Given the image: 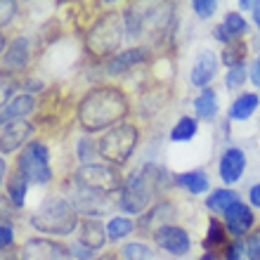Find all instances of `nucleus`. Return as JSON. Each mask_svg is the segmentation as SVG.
<instances>
[{
	"instance_id": "obj_40",
	"label": "nucleus",
	"mask_w": 260,
	"mask_h": 260,
	"mask_svg": "<svg viewBox=\"0 0 260 260\" xmlns=\"http://www.w3.org/2000/svg\"><path fill=\"white\" fill-rule=\"evenodd\" d=\"M248 199H251V204L255 208H260V185H253L251 187V192H248Z\"/></svg>"
},
{
	"instance_id": "obj_45",
	"label": "nucleus",
	"mask_w": 260,
	"mask_h": 260,
	"mask_svg": "<svg viewBox=\"0 0 260 260\" xmlns=\"http://www.w3.org/2000/svg\"><path fill=\"white\" fill-rule=\"evenodd\" d=\"M3 175H5V164H3V158H0V182H3Z\"/></svg>"
},
{
	"instance_id": "obj_5",
	"label": "nucleus",
	"mask_w": 260,
	"mask_h": 260,
	"mask_svg": "<svg viewBox=\"0 0 260 260\" xmlns=\"http://www.w3.org/2000/svg\"><path fill=\"white\" fill-rule=\"evenodd\" d=\"M123 21L116 12L104 14L102 19L97 21L95 26L90 28L88 34V48L95 52V55H109L121 45V38H123Z\"/></svg>"
},
{
	"instance_id": "obj_27",
	"label": "nucleus",
	"mask_w": 260,
	"mask_h": 260,
	"mask_svg": "<svg viewBox=\"0 0 260 260\" xmlns=\"http://www.w3.org/2000/svg\"><path fill=\"white\" fill-rule=\"evenodd\" d=\"M135 230V222L128 218H111L109 225H107V234H109L111 241H118L123 239V237H128L130 232Z\"/></svg>"
},
{
	"instance_id": "obj_43",
	"label": "nucleus",
	"mask_w": 260,
	"mask_h": 260,
	"mask_svg": "<svg viewBox=\"0 0 260 260\" xmlns=\"http://www.w3.org/2000/svg\"><path fill=\"white\" fill-rule=\"evenodd\" d=\"M258 3H248V0H241L239 3V7H244V10H251V7H255Z\"/></svg>"
},
{
	"instance_id": "obj_2",
	"label": "nucleus",
	"mask_w": 260,
	"mask_h": 260,
	"mask_svg": "<svg viewBox=\"0 0 260 260\" xmlns=\"http://www.w3.org/2000/svg\"><path fill=\"white\" fill-rule=\"evenodd\" d=\"M161 175L164 171L154 164H147L144 168H140L137 173H133L125 180V189H123V199L121 206L128 213H142L147 206L151 204L154 194L161 189Z\"/></svg>"
},
{
	"instance_id": "obj_16",
	"label": "nucleus",
	"mask_w": 260,
	"mask_h": 260,
	"mask_svg": "<svg viewBox=\"0 0 260 260\" xmlns=\"http://www.w3.org/2000/svg\"><path fill=\"white\" fill-rule=\"evenodd\" d=\"M246 28H248L246 19L239 17V12H230L225 17V21H222L220 26H215V38L222 41L225 45H232V43H237L239 36L246 34Z\"/></svg>"
},
{
	"instance_id": "obj_47",
	"label": "nucleus",
	"mask_w": 260,
	"mask_h": 260,
	"mask_svg": "<svg viewBox=\"0 0 260 260\" xmlns=\"http://www.w3.org/2000/svg\"><path fill=\"white\" fill-rule=\"evenodd\" d=\"M0 260H14V255H10V253H0Z\"/></svg>"
},
{
	"instance_id": "obj_14",
	"label": "nucleus",
	"mask_w": 260,
	"mask_h": 260,
	"mask_svg": "<svg viewBox=\"0 0 260 260\" xmlns=\"http://www.w3.org/2000/svg\"><path fill=\"white\" fill-rule=\"evenodd\" d=\"M173 218H175V206L168 204V201H164V204L154 206L147 215L140 218V227L147 230V232H151V234H156L158 230L168 227V220H173Z\"/></svg>"
},
{
	"instance_id": "obj_44",
	"label": "nucleus",
	"mask_w": 260,
	"mask_h": 260,
	"mask_svg": "<svg viewBox=\"0 0 260 260\" xmlns=\"http://www.w3.org/2000/svg\"><path fill=\"white\" fill-rule=\"evenodd\" d=\"M253 17H255V24H258V28H260V3L255 5V10H253Z\"/></svg>"
},
{
	"instance_id": "obj_23",
	"label": "nucleus",
	"mask_w": 260,
	"mask_h": 260,
	"mask_svg": "<svg viewBox=\"0 0 260 260\" xmlns=\"http://www.w3.org/2000/svg\"><path fill=\"white\" fill-rule=\"evenodd\" d=\"M225 227L220 225L215 218H211V222H208V237L204 239V248L206 253L213 258V253L215 251H220V246H225Z\"/></svg>"
},
{
	"instance_id": "obj_34",
	"label": "nucleus",
	"mask_w": 260,
	"mask_h": 260,
	"mask_svg": "<svg viewBox=\"0 0 260 260\" xmlns=\"http://www.w3.org/2000/svg\"><path fill=\"white\" fill-rule=\"evenodd\" d=\"M244 251L248 253V260H260V232H255V234L248 237Z\"/></svg>"
},
{
	"instance_id": "obj_46",
	"label": "nucleus",
	"mask_w": 260,
	"mask_h": 260,
	"mask_svg": "<svg viewBox=\"0 0 260 260\" xmlns=\"http://www.w3.org/2000/svg\"><path fill=\"white\" fill-rule=\"evenodd\" d=\"M97 260H116V255H111V253H107V255H102V258H97Z\"/></svg>"
},
{
	"instance_id": "obj_22",
	"label": "nucleus",
	"mask_w": 260,
	"mask_h": 260,
	"mask_svg": "<svg viewBox=\"0 0 260 260\" xmlns=\"http://www.w3.org/2000/svg\"><path fill=\"white\" fill-rule=\"evenodd\" d=\"M104 239H107V230L102 227L100 220H85V222H83L81 241L88 248H100L104 244Z\"/></svg>"
},
{
	"instance_id": "obj_35",
	"label": "nucleus",
	"mask_w": 260,
	"mask_h": 260,
	"mask_svg": "<svg viewBox=\"0 0 260 260\" xmlns=\"http://www.w3.org/2000/svg\"><path fill=\"white\" fill-rule=\"evenodd\" d=\"M69 253H74L78 260H85V258H92V248H88L83 241H76L69 246Z\"/></svg>"
},
{
	"instance_id": "obj_3",
	"label": "nucleus",
	"mask_w": 260,
	"mask_h": 260,
	"mask_svg": "<svg viewBox=\"0 0 260 260\" xmlns=\"http://www.w3.org/2000/svg\"><path fill=\"white\" fill-rule=\"evenodd\" d=\"M34 227L45 234H71L78 225L76 208L64 199H45L31 218Z\"/></svg>"
},
{
	"instance_id": "obj_17",
	"label": "nucleus",
	"mask_w": 260,
	"mask_h": 260,
	"mask_svg": "<svg viewBox=\"0 0 260 260\" xmlns=\"http://www.w3.org/2000/svg\"><path fill=\"white\" fill-rule=\"evenodd\" d=\"M34 107H36V100L31 95H19V97H14V100H10L0 109V125L12 123L14 118H21V116H26V114H31Z\"/></svg>"
},
{
	"instance_id": "obj_19",
	"label": "nucleus",
	"mask_w": 260,
	"mask_h": 260,
	"mask_svg": "<svg viewBox=\"0 0 260 260\" xmlns=\"http://www.w3.org/2000/svg\"><path fill=\"white\" fill-rule=\"evenodd\" d=\"M258 95L255 92H244V95H239L237 100H234L232 109H230V116L234 118V121H246V118L253 116V111L258 109Z\"/></svg>"
},
{
	"instance_id": "obj_18",
	"label": "nucleus",
	"mask_w": 260,
	"mask_h": 260,
	"mask_svg": "<svg viewBox=\"0 0 260 260\" xmlns=\"http://www.w3.org/2000/svg\"><path fill=\"white\" fill-rule=\"evenodd\" d=\"M28 41L26 38H14L12 45L7 48L5 57H3V64L10 71H21V69L28 64Z\"/></svg>"
},
{
	"instance_id": "obj_4",
	"label": "nucleus",
	"mask_w": 260,
	"mask_h": 260,
	"mask_svg": "<svg viewBox=\"0 0 260 260\" xmlns=\"http://www.w3.org/2000/svg\"><path fill=\"white\" fill-rule=\"evenodd\" d=\"M137 147V128L133 123H118L97 142V151L111 164H125L133 149Z\"/></svg>"
},
{
	"instance_id": "obj_38",
	"label": "nucleus",
	"mask_w": 260,
	"mask_h": 260,
	"mask_svg": "<svg viewBox=\"0 0 260 260\" xmlns=\"http://www.w3.org/2000/svg\"><path fill=\"white\" fill-rule=\"evenodd\" d=\"M78 154H81L83 161H88V158H92V154H95V144L90 142V140H81V147H78Z\"/></svg>"
},
{
	"instance_id": "obj_20",
	"label": "nucleus",
	"mask_w": 260,
	"mask_h": 260,
	"mask_svg": "<svg viewBox=\"0 0 260 260\" xmlns=\"http://www.w3.org/2000/svg\"><path fill=\"white\" fill-rule=\"evenodd\" d=\"M215 90L206 88L201 90V95L194 100V109H197V116L204 118V121H213L215 114H218V102H215Z\"/></svg>"
},
{
	"instance_id": "obj_48",
	"label": "nucleus",
	"mask_w": 260,
	"mask_h": 260,
	"mask_svg": "<svg viewBox=\"0 0 260 260\" xmlns=\"http://www.w3.org/2000/svg\"><path fill=\"white\" fill-rule=\"evenodd\" d=\"M3 48H5V38H3V34H0V52H3Z\"/></svg>"
},
{
	"instance_id": "obj_36",
	"label": "nucleus",
	"mask_w": 260,
	"mask_h": 260,
	"mask_svg": "<svg viewBox=\"0 0 260 260\" xmlns=\"http://www.w3.org/2000/svg\"><path fill=\"white\" fill-rule=\"evenodd\" d=\"M244 246H241L239 241H234V244H230V246L225 248V260H241L244 258Z\"/></svg>"
},
{
	"instance_id": "obj_6",
	"label": "nucleus",
	"mask_w": 260,
	"mask_h": 260,
	"mask_svg": "<svg viewBox=\"0 0 260 260\" xmlns=\"http://www.w3.org/2000/svg\"><path fill=\"white\" fill-rule=\"evenodd\" d=\"M19 173L34 185H45L52 178L50 154L43 142H31L19 156Z\"/></svg>"
},
{
	"instance_id": "obj_37",
	"label": "nucleus",
	"mask_w": 260,
	"mask_h": 260,
	"mask_svg": "<svg viewBox=\"0 0 260 260\" xmlns=\"http://www.w3.org/2000/svg\"><path fill=\"white\" fill-rule=\"evenodd\" d=\"M14 241V232H12V227H7V225H0V248H7L10 244Z\"/></svg>"
},
{
	"instance_id": "obj_30",
	"label": "nucleus",
	"mask_w": 260,
	"mask_h": 260,
	"mask_svg": "<svg viewBox=\"0 0 260 260\" xmlns=\"http://www.w3.org/2000/svg\"><path fill=\"white\" fill-rule=\"evenodd\" d=\"M244 81H246V67H244V64H241V67L230 69V74L225 76L227 88H239Z\"/></svg>"
},
{
	"instance_id": "obj_8",
	"label": "nucleus",
	"mask_w": 260,
	"mask_h": 260,
	"mask_svg": "<svg viewBox=\"0 0 260 260\" xmlns=\"http://www.w3.org/2000/svg\"><path fill=\"white\" fill-rule=\"evenodd\" d=\"M21 260H69V248L57 241L31 239L21 248Z\"/></svg>"
},
{
	"instance_id": "obj_28",
	"label": "nucleus",
	"mask_w": 260,
	"mask_h": 260,
	"mask_svg": "<svg viewBox=\"0 0 260 260\" xmlns=\"http://www.w3.org/2000/svg\"><path fill=\"white\" fill-rule=\"evenodd\" d=\"M244 57H246V45H244V43H232V45H227L225 52H222V62L230 69H234V67H241V64H244Z\"/></svg>"
},
{
	"instance_id": "obj_9",
	"label": "nucleus",
	"mask_w": 260,
	"mask_h": 260,
	"mask_svg": "<svg viewBox=\"0 0 260 260\" xmlns=\"http://www.w3.org/2000/svg\"><path fill=\"white\" fill-rule=\"evenodd\" d=\"M154 241H156L164 251H168L171 255H185V253H189V248H192L189 234H187L182 227H173V225L158 230V232L154 234Z\"/></svg>"
},
{
	"instance_id": "obj_39",
	"label": "nucleus",
	"mask_w": 260,
	"mask_h": 260,
	"mask_svg": "<svg viewBox=\"0 0 260 260\" xmlns=\"http://www.w3.org/2000/svg\"><path fill=\"white\" fill-rule=\"evenodd\" d=\"M251 81H253L255 88H260V57L253 62V67H251Z\"/></svg>"
},
{
	"instance_id": "obj_26",
	"label": "nucleus",
	"mask_w": 260,
	"mask_h": 260,
	"mask_svg": "<svg viewBox=\"0 0 260 260\" xmlns=\"http://www.w3.org/2000/svg\"><path fill=\"white\" fill-rule=\"evenodd\" d=\"M197 135V121L189 116H182L175 123V128L171 130V140L173 142H187V140H192Z\"/></svg>"
},
{
	"instance_id": "obj_1",
	"label": "nucleus",
	"mask_w": 260,
	"mask_h": 260,
	"mask_svg": "<svg viewBox=\"0 0 260 260\" xmlns=\"http://www.w3.org/2000/svg\"><path fill=\"white\" fill-rule=\"evenodd\" d=\"M128 114V100L118 88H95L83 97L78 116L85 130H100L116 123Z\"/></svg>"
},
{
	"instance_id": "obj_11",
	"label": "nucleus",
	"mask_w": 260,
	"mask_h": 260,
	"mask_svg": "<svg viewBox=\"0 0 260 260\" xmlns=\"http://www.w3.org/2000/svg\"><path fill=\"white\" fill-rule=\"evenodd\" d=\"M253 222H255V215H253V211L248 208L246 204H234L230 211L225 213V227H227V232L232 234V237H244V234L253 227Z\"/></svg>"
},
{
	"instance_id": "obj_42",
	"label": "nucleus",
	"mask_w": 260,
	"mask_h": 260,
	"mask_svg": "<svg viewBox=\"0 0 260 260\" xmlns=\"http://www.w3.org/2000/svg\"><path fill=\"white\" fill-rule=\"evenodd\" d=\"M0 218H7V204L0 199Z\"/></svg>"
},
{
	"instance_id": "obj_33",
	"label": "nucleus",
	"mask_w": 260,
	"mask_h": 260,
	"mask_svg": "<svg viewBox=\"0 0 260 260\" xmlns=\"http://www.w3.org/2000/svg\"><path fill=\"white\" fill-rule=\"evenodd\" d=\"M215 10H218V3H215V0H197V3H194V12H197L201 19L211 17Z\"/></svg>"
},
{
	"instance_id": "obj_7",
	"label": "nucleus",
	"mask_w": 260,
	"mask_h": 260,
	"mask_svg": "<svg viewBox=\"0 0 260 260\" xmlns=\"http://www.w3.org/2000/svg\"><path fill=\"white\" fill-rule=\"evenodd\" d=\"M76 182L97 194H109L123 185V180L109 166H85L76 173Z\"/></svg>"
},
{
	"instance_id": "obj_21",
	"label": "nucleus",
	"mask_w": 260,
	"mask_h": 260,
	"mask_svg": "<svg viewBox=\"0 0 260 260\" xmlns=\"http://www.w3.org/2000/svg\"><path fill=\"white\" fill-rule=\"evenodd\" d=\"M234 204H239V194L234 192V189H215L208 197V201H206V206L213 213H227Z\"/></svg>"
},
{
	"instance_id": "obj_13",
	"label": "nucleus",
	"mask_w": 260,
	"mask_h": 260,
	"mask_svg": "<svg viewBox=\"0 0 260 260\" xmlns=\"http://www.w3.org/2000/svg\"><path fill=\"white\" fill-rule=\"evenodd\" d=\"M215 71H218V57H215V52H211V50H204L192 67V76H189V78H192V85L206 88V85L211 83V78L215 76Z\"/></svg>"
},
{
	"instance_id": "obj_29",
	"label": "nucleus",
	"mask_w": 260,
	"mask_h": 260,
	"mask_svg": "<svg viewBox=\"0 0 260 260\" xmlns=\"http://www.w3.org/2000/svg\"><path fill=\"white\" fill-rule=\"evenodd\" d=\"M121 255H123V260H154V251L149 246H144V244H137V241L125 244Z\"/></svg>"
},
{
	"instance_id": "obj_12",
	"label": "nucleus",
	"mask_w": 260,
	"mask_h": 260,
	"mask_svg": "<svg viewBox=\"0 0 260 260\" xmlns=\"http://www.w3.org/2000/svg\"><path fill=\"white\" fill-rule=\"evenodd\" d=\"M31 135V123L28 121H12V123H7L5 130L0 133V151H14L19 149L21 144L28 140Z\"/></svg>"
},
{
	"instance_id": "obj_25",
	"label": "nucleus",
	"mask_w": 260,
	"mask_h": 260,
	"mask_svg": "<svg viewBox=\"0 0 260 260\" xmlns=\"http://www.w3.org/2000/svg\"><path fill=\"white\" fill-rule=\"evenodd\" d=\"M26 187H28V180L21 175V173H17V175H12L10 178V182H7V194H10V204L12 206H24V197H26Z\"/></svg>"
},
{
	"instance_id": "obj_15",
	"label": "nucleus",
	"mask_w": 260,
	"mask_h": 260,
	"mask_svg": "<svg viewBox=\"0 0 260 260\" xmlns=\"http://www.w3.org/2000/svg\"><path fill=\"white\" fill-rule=\"evenodd\" d=\"M147 57H149V52H147L144 48H128L125 52H118V55L114 57L109 64H107V74H109V76L125 74V71H130L133 67L142 64Z\"/></svg>"
},
{
	"instance_id": "obj_32",
	"label": "nucleus",
	"mask_w": 260,
	"mask_h": 260,
	"mask_svg": "<svg viewBox=\"0 0 260 260\" xmlns=\"http://www.w3.org/2000/svg\"><path fill=\"white\" fill-rule=\"evenodd\" d=\"M14 12H17V3H7V0H0V28L7 26L12 21Z\"/></svg>"
},
{
	"instance_id": "obj_41",
	"label": "nucleus",
	"mask_w": 260,
	"mask_h": 260,
	"mask_svg": "<svg viewBox=\"0 0 260 260\" xmlns=\"http://www.w3.org/2000/svg\"><path fill=\"white\" fill-rule=\"evenodd\" d=\"M26 88H28V90H41L43 85H41L38 81H28V83H26Z\"/></svg>"
},
{
	"instance_id": "obj_10",
	"label": "nucleus",
	"mask_w": 260,
	"mask_h": 260,
	"mask_svg": "<svg viewBox=\"0 0 260 260\" xmlns=\"http://www.w3.org/2000/svg\"><path fill=\"white\" fill-rule=\"evenodd\" d=\"M244 168H246V154L239 147H230V149L220 156V180L232 185V182H239V178L244 175Z\"/></svg>"
},
{
	"instance_id": "obj_31",
	"label": "nucleus",
	"mask_w": 260,
	"mask_h": 260,
	"mask_svg": "<svg viewBox=\"0 0 260 260\" xmlns=\"http://www.w3.org/2000/svg\"><path fill=\"white\" fill-rule=\"evenodd\" d=\"M14 85H17V83H14L12 78H10V76L0 74V109H3V107H5V104L10 102V95H12Z\"/></svg>"
},
{
	"instance_id": "obj_24",
	"label": "nucleus",
	"mask_w": 260,
	"mask_h": 260,
	"mask_svg": "<svg viewBox=\"0 0 260 260\" xmlns=\"http://www.w3.org/2000/svg\"><path fill=\"white\" fill-rule=\"evenodd\" d=\"M175 182L182 187H187L192 194H201L208 189V178H206V173L201 171H192V173H180L175 175Z\"/></svg>"
}]
</instances>
